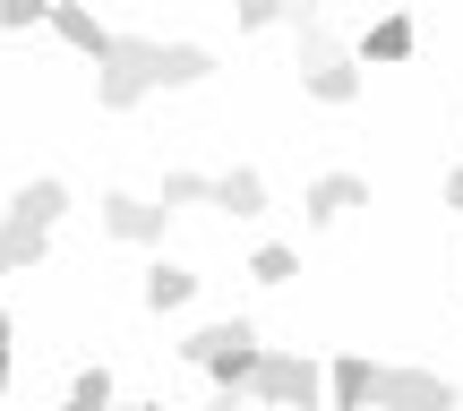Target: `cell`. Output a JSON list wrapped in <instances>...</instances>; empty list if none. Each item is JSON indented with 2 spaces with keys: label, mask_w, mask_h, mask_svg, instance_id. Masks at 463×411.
I'll return each instance as SVG.
<instances>
[{
  "label": "cell",
  "mask_w": 463,
  "mask_h": 411,
  "mask_svg": "<svg viewBox=\"0 0 463 411\" xmlns=\"http://www.w3.org/2000/svg\"><path fill=\"white\" fill-rule=\"evenodd\" d=\"M292 26H300V95L309 103H361V61L352 51H335L326 34H317V17H309V0H292Z\"/></svg>",
  "instance_id": "cell-3"
},
{
  "label": "cell",
  "mask_w": 463,
  "mask_h": 411,
  "mask_svg": "<svg viewBox=\"0 0 463 411\" xmlns=\"http://www.w3.org/2000/svg\"><path fill=\"white\" fill-rule=\"evenodd\" d=\"M447 206H455V214H463V163H455V172H447Z\"/></svg>",
  "instance_id": "cell-21"
},
{
  "label": "cell",
  "mask_w": 463,
  "mask_h": 411,
  "mask_svg": "<svg viewBox=\"0 0 463 411\" xmlns=\"http://www.w3.org/2000/svg\"><path fill=\"white\" fill-rule=\"evenodd\" d=\"M232 9H241V26H283L292 0H232Z\"/></svg>",
  "instance_id": "cell-18"
},
{
  "label": "cell",
  "mask_w": 463,
  "mask_h": 411,
  "mask_svg": "<svg viewBox=\"0 0 463 411\" xmlns=\"http://www.w3.org/2000/svg\"><path fill=\"white\" fill-rule=\"evenodd\" d=\"M129 411H172V403H129Z\"/></svg>",
  "instance_id": "cell-24"
},
{
  "label": "cell",
  "mask_w": 463,
  "mask_h": 411,
  "mask_svg": "<svg viewBox=\"0 0 463 411\" xmlns=\"http://www.w3.org/2000/svg\"><path fill=\"white\" fill-rule=\"evenodd\" d=\"M52 9H61V0H0V26H9V34H26V26H52Z\"/></svg>",
  "instance_id": "cell-17"
},
{
  "label": "cell",
  "mask_w": 463,
  "mask_h": 411,
  "mask_svg": "<svg viewBox=\"0 0 463 411\" xmlns=\"http://www.w3.org/2000/svg\"><path fill=\"white\" fill-rule=\"evenodd\" d=\"M378 411H455V378H447V369L386 360L378 369Z\"/></svg>",
  "instance_id": "cell-5"
},
{
  "label": "cell",
  "mask_w": 463,
  "mask_h": 411,
  "mask_svg": "<svg viewBox=\"0 0 463 411\" xmlns=\"http://www.w3.org/2000/svg\"><path fill=\"white\" fill-rule=\"evenodd\" d=\"M215 206L249 223V214H266V181H258L249 163H241V172H215Z\"/></svg>",
  "instance_id": "cell-14"
},
{
  "label": "cell",
  "mask_w": 463,
  "mask_h": 411,
  "mask_svg": "<svg viewBox=\"0 0 463 411\" xmlns=\"http://www.w3.org/2000/svg\"><path fill=\"white\" fill-rule=\"evenodd\" d=\"M352 206H369V181H361V172H317V181H309V198H300V214H309V231L344 223Z\"/></svg>",
  "instance_id": "cell-7"
},
{
  "label": "cell",
  "mask_w": 463,
  "mask_h": 411,
  "mask_svg": "<svg viewBox=\"0 0 463 411\" xmlns=\"http://www.w3.org/2000/svg\"><path fill=\"white\" fill-rule=\"evenodd\" d=\"M206 411H241V395H232V386H215V403H206Z\"/></svg>",
  "instance_id": "cell-22"
},
{
  "label": "cell",
  "mask_w": 463,
  "mask_h": 411,
  "mask_svg": "<svg viewBox=\"0 0 463 411\" xmlns=\"http://www.w3.org/2000/svg\"><path fill=\"white\" fill-rule=\"evenodd\" d=\"M9 378H17V351H9V309H0V395H9Z\"/></svg>",
  "instance_id": "cell-20"
},
{
  "label": "cell",
  "mask_w": 463,
  "mask_h": 411,
  "mask_svg": "<svg viewBox=\"0 0 463 411\" xmlns=\"http://www.w3.org/2000/svg\"><path fill=\"white\" fill-rule=\"evenodd\" d=\"M326 403L335 411H378V360H369V351L326 360Z\"/></svg>",
  "instance_id": "cell-8"
},
{
  "label": "cell",
  "mask_w": 463,
  "mask_h": 411,
  "mask_svg": "<svg viewBox=\"0 0 463 411\" xmlns=\"http://www.w3.org/2000/svg\"><path fill=\"white\" fill-rule=\"evenodd\" d=\"M249 403H275V411H317L326 403V369L300 360V351H266L258 378H249Z\"/></svg>",
  "instance_id": "cell-4"
},
{
  "label": "cell",
  "mask_w": 463,
  "mask_h": 411,
  "mask_svg": "<svg viewBox=\"0 0 463 411\" xmlns=\"http://www.w3.org/2000/svg\"><path fill=\"white\" fill-rule=\"evenodd\" d=\"M9 214H17V223H61V214H69V181H52V172H43V181H17L9 189Z\"/></svg>",
  "instance_id": "cell-10"
},
{
  "label": "cell",
  "mask_w": 463,
  "mask_h": 411,
  "mask_svg": "<svg viewBox=\"0 0 463 411\" xmlns=\"http://www.w3.org/2000/svg\"><path fill=\"white\" fill-rule=\"evenodd\" d=\"M164 206H215V181L206 172H164Z\"/></svg>",
  "instance_id": "cell-16"
},
{
  "label": "cell",
  "mask_w": 463,
  "mask_h": 411,
  "mask_svg": "<svg viewBox=\"0 0 463 411\" xmlns=\"http://www.w3.org/2000/svg\"><path fill=\"white\" fill-rule=\"evenodd\" d=\"M189 300H198V275H189V266H146V309L155 317H172V309H189Z\"/></svg>",
  "instance_id": "cell-12"
},
{
  "label": "cell",
  "mask_w": 463,
  "mask_h": 411,
  "mask_svg": "<svg viewBox=\"0 0 463 411\" xmlns=\"http://www.w3.org/2000/svg\"><path fill=\"white\" fill-rule=\"evenodd\" d=\"M103 231H112V240H129V248H146V240H164V231H172V206H164V198H129V189H112V198H103Z\"/></svg>",
  "instance_id": "cell-6"
},
{
  "label": "cell",
  "mask_w": 463,
  "mask_h": 411,
  "mask_svg": "<svg viewBox=\"0 0 463 411\" xmlns=\"http://www.w3.org/2000/svg\"><path fill=\"white\" fill-rule=\"evenodd\" d=\"M215 78V51L206 43H155V34H120L95 61V103L103 112H137L164 86H206Z\"/></svg>",
  "instance_id": "cell-1"
},
{
  "label": "cell",
  "mask_w": 463,
  "mask_h": 411,
  "mask_svg": "<svg viewBox=\"0 0 463 411\" xmlns=\"http://www.w3.org/2000/svg\"><path fill=\"white\" fill-rule=\"evenodd\" d=\"M43 248H52L43 223H17V214H0V275H34V266H43Z\"/></svg>",
  "instance_id": "cell-11"
},
{
  "label": "cell",
  "mask_w": 463,
  "mask_h": 411,
  "mask_svg": "<svg viewBox=\"0 0 463 411\" xmlns=\"http://www.w3.org/2000/svg\"><path fill=\"white\" fill-rule=\"evenodd\" d=\"M361 61H412V17H403V9H386L378 26L361 34Z\"/></svg>",
  "instance_id": "cell-13"
},
{
  "label": "cell",
  "mask_w": 463,
  "mask_h": 411,
  "mask_svg": "<svg viewBox=\"0 0 463 411\" xmlns=\"http://www.w3.org/2000/svg\"><path fill=\"white\" fill-rule=\"evenodd\" d=\"M52 34H61L69 51H86V61H103V51L120 43V34L95 17V0H61V9H52Z\"/></svg>",
  "instance_id": "cell-9"
},
{
  "label": "cell",
  "mask_w": 463,
  "mask_h": 411,
  "mask_svg": "<svg viewBox=\"0 0 463 411\" xmlns=\"http://www.w3.org/2000/svg\"><path fill=\"white\" fill-rule=\"evenodd\" d=\"M69 395H86V403H112V369H78V386Z\"/></svg>",
  "instance_id": "cell-19"
},
{
  "label": "cell",
  "mask_w": 463,
  "mask_h": 411,
  "mask_svg": "<svg viewBox=\"0 0 463 411\" xmlns=\"http://www.w3.org/2000/svg\"><path fill=\"white\" fill-rule=\"evenodd\" d=\"M61 411H112V403H86V395H69V403H61Z\"/></svg>",
  "instance_id": "cell-23"
},
{
  "label": "cell",
  "mask_w": 463,
  "mask_h": 411,
  "mask_svg": "<svg viewBox=\"0 0 463 411\" xmlns=\"http://www.w3.org/2000/svg\"><path fill=\"white\" fill-rule=\"evenodd\" d=\"M181 360H189V369H206V378L232 386V395H249V378H258L266 343H258V326H249V317H223V326H198V334H189Z\"/></svg>",
  "instance_id": "cell-2"
},
{
  "label": "cell",
  "mask_w": 463,
  "mask_h": 411,
  "mask_svg": "<svg viewBox=\"0 0 463 411\" xmlns=\"http://www.w3.org/2000/svg\"><path fill=\"white\" fill-rule=\"evenodd\" d=\"M292 275H300V257H292V248H283V240H266L258 257H249V283H266V292H283V283H292Z\"/></svg>",
  "instance_id": "cell-15"
},
{
  "label": "cell",
  "mask_w": 463,
  "mask_h": 411,
  "mask_svg": "<svg viewBox=\"0 0 463 411\" xmlns=\"http://www.w3.org/2000/svg\"><path fill=\"white\" fill-rule=\"evenodd\" d=\"M309 9H317V0H309Z\"/></svg>",
  "instance_id": "cell-25"
}]
</instances>
